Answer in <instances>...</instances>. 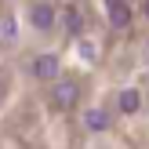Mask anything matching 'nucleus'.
<instances>
[{"label":"nucleus","instance_id":"f257e3e1","mask_svg":"<svg viewBox=\"0 0 149 149\" xmlns=\"http://www.w3.org/2000/svg\"><path fill=\"white\" fill-rule=\"evenodd\" d=\"M80 98V87L73 84V80H62V84H55V95H51V102H55L58 109H73Z\"/></svg>","mask_w":149,"mask_h":149},{"label":"nucleus","instance_id":"f03ea898","mask_svg":"<svg viewBox=\"0 0 149 149\" xmlns=\"http://www.w3.org/2000/svg\"><path fill=\"white\" fill-rule=\"evenodd\" d=\"M29 73L36 80H55L58 77V55H36L33 65H29Z\"/></svg>","mask_w":149,"mask_h":149},{"label":"nucleus","instance_id":"7ed1b4c3","mask_svg":"<svg viewBox=\"0 0 149 149\" xmlns=\"http://www.w3.org/2000/svg\"><path fill=\"white\" fill-rule=\"evenodd\" d=\"M109 4V22H113V29H127L131 26V7L127 0H106Z\"/></svg>","mask_w":149,"mask_h":149},{"label":"nucleus","instance_id":"20e7f679","mask_svg":"<svg viewBox=\"0 0 149 149\" xmlns=\"http://www.w3.org/2000/svg\"><path fill=\"white\" fill-rule=\"evenodd\" d=\"M29 22H33L36 29H55V11H51L47 4H33V11H29Z\"/></svg>","mask_w":149,"mask_h":149},{"label":"nucleus","instance_id":"39448f33","mask_svg":"<svg viewBox=\"0 0 149 149\" xmlns=\"http://www.w3.org/2000/svg\"><path fill=\"white\" fill-rule=\"evenodd\" d=\"M62 22H65V29H69L73 36H80V29H84V22H80V11H77V7H65Z\"/></svg>","mask_w":149,"mask_h":149},{"label":"nucleus","instance_id":"423d86ee","mask_svg":"<svg viewBox=\"0 0 149 149\" xmlns=\"http://www.w3.org/2000/svg\"><path fill=\"white\" fill-rule=\"evenodd\" d=\"M138 106H142V95L138 91H120V109L124 113H138Z\"/></svg>","mask_w":149,"mask_h":149},{"label":"nucleus","instance_id":"0eeeda50","mask_svg":"<svg viewBox=\"0 0 149 149\" xmlns=\"http://www.w3.org/2000/svg\"><path fill=\"white\" fill-rule=\"evenodd\" d=\"M84 124H87L91 131H106V127H109V116L102 113V109H91V113L84 116Z\"/></svg>","mask_w":149,"mask_h":149},{"label":"nucleus","instance_id":"6e6552de","mask_svg":"<svg viewBox=\"0 0 149 149\" xmlns=\"http://www.w3.org/2000/svg\"><path fill=\"white\" fill-rule=\"evenodd\" d=\"M0 36H4V40H11V36H15V22H11V18L0 26Z\"/></svg>","mask_w":149,"mask_h":149},{"label":"nucleus","instance_id":"1a4fd4ad","mask_svg":"<svg viewBox=\"0 0 149 149\" xmlns=\"http://www.w3.org/2000/svg\"><path fill=\"white\" fill-rule=\"evenodd\" d=\"M80 51H84V58H95V55H98V51H95V44H91V40H84V44H80Z\"/></svg>","mask_w":149,"mask_h":149},{"label":"nucleus","instance_id":"9d476101","mask_svg":"<svg viewBox=\"0 0 149 149\" xmlns=\"http://www.w3.org/2000/svg\"><path fill=\"white\" fill-rule=\"evenodd\" d=\"M146 18H149V0H146Z\"/></svg>","mask_w":149,"mask_h":149},{"label":"nucleus","instance_id":"9b49d317","mask_svg":"<svg viewBox=\"0 0 149 149\" xmlns=\"http://www.w3.org/2000/svg\"><path fill=\"white\" fill-rule=\"evenodd\" d=\"M0 95H4V80H0Z\"/></svg>","mask_w":149,"mask_h":149}]
</instances>
